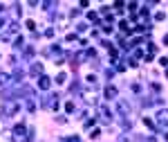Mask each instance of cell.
I'll return each instance as SVG.
<instances>
[{
    "instance_id": "cell-10",
    "label": "cell",
    "mask_w": 168,
    "mask_h": 142,
    "mask_svg": "<svg viewBox=\"0 0 168 142\" xmlns=\"http://www.w3.org/2000/svg\"><path fill=\"white\" fill-rule=\"evenodd\" d=\"M103 95H106V99H114V97H117V88H114V86H106Z\"/></svg>"
},
{
    "instance_id": "cell-22",
    "label": "cell",
    "mask_w": 168,
    "mask_h": 142,
    "mask_svg": "<svg viewBox=\"0 0 168 142\" xmlns=\"http://www.w3.org/2000/svg\"><path fill=\"white\" fill-rule=\"evenodd\" d=\"M150 90H153V93H155V95H157V93H159V90H161V86H159V83H150Z\"/></svg>"
},
{
    "instance_id": "cell-11",
    "label": "cell",
    "mask_w": 168,
    "mask_h": 142,
    "mask_svg": "<svg viewBox=\"0 0 168 142\" xmlns=\"http://www.w3.org/2000/svg\"><path fill=\"white\" fill-rule=\"evenodd\" d=\"M0 142H14V131H0Z\"/></svg>"
},
{
    "instance_id": "cell-15",
    "label": "cell",
    "mask_w": 168,
    "mask_h": 142,
    "mask_svg": "<svg viewBox=\"0 0 168 142\" xmlns=\"http://www.w3.org/2000/svg\"><path fill=\"white\" fill-rule=\"evenodd\" d=\"M25 133H27L25 124H16V126H14V135H25Z\"/></svg>"
},
{
    "instance_id": "cell-30",
    "label": "cell",
    "mask_w": 168,
    "mask_h": 142,
    "mask_svg": "<svg viewBox=\"0 0 168 142\" xmlns=\"http://www.w3.org/2000/svg\"><path fill=\"white\" fill-rule=\"evenodd\" d=\"M65 142H81V140H79V138H76V135H72V138H67V140H65Z\"/></svg>"
},
{
    "instance_id": "cell-27",
    "label": "cell",
    "mask_w": 168,
    "mask_h": 142,
    "mask_svg": "<svg viewBox=\"0 0 168 142\" xmlns=\"http://www.w3.org/2000/svg\"><path fill=\"white\" fill-rule=\"evenodd\" d=\"M90 135H92V140H96V138H99V135H101V131H99V129H96V131H92Z\"/></svg>"
},
{
    "instance_id": "cell-2",
    "label": "cell",
    "mask_w": 168,
    "mask_h": 142,
    "mask_svg": "<svg viewBox=\"0 0 168 142\" xmlns=\"http://www.w3.org/2000/svg\"><path fill=\"white\" fill-rule=\"evenodd\" d=\"M81 97L88 106H96L99 108V97H96V88L94 90H81Z\"/></svg>"
},
{
    "instance_id": "cell-29",
    "label": "cell",
    "mask_w": 168,
    "mask_h": 142,
    "mask_svg": "<svg viewBox=\"0 0 168 142\" xmlns=\"http://www.w3.org/2000/svg\"><path fill=\"white\" fill-rule=\"evenodd\" d=\"M88 81H90V83H94V81H96V75H94V72H92V75H88Z\"/></svg>"
},
{
    "instance_id": "cell-31",
    "label": "cell",
    "mask_w": 168,
    "mask_h": 142,
    "mask_svg": "<svg viewBox=\"0 0 168 142\" xmlns=\"http://www.w3.org/2000/svg\"><path fill=\"white\" fill-rule=\"evenodd\" d=\"M5 25H7V20H5V18H0V27H5Z\"/></svg>"
},
{
    "instance_id": "cell-7",
    "label": "cell",
    "mask_w": 168,
    "mask_h": 142,
    "mask_svg": "<svg viewBox=\"0 0 168 142\" xmlns=\"http://www.w3.org/2000/svg\"><path fill=\"white\" fill-rule=\"evenodd\" d=\"M49 83H52V79H49L47 75H43V77H38V88H40V90H43V93H45V90H47V88H49Z\"/></svg>"
},
{
    "instance_id": "cell-12",
    "label": "cell",
    "mask_w": 168,
    "mask_h": 142,
    "mask_svg": "<svg viewBox=\"0 0 168 142\" xmlns=\"http://www.w3.org/2000/svg\"><path fill=\"white\" fill-rule=\"evenodd\" d=\"M11 79H14V75H11V72H0V86H7Z\"/></svg>"
},
{
    "instance_id": "cell-33",
    "label": "cell",
    "mask_w": 168,
    "mask_h": 142,
    "mask_svg": "<svg viewBox=\"0 0 168 142\" xmlns=\"http://www.w3.org/2000/svg\"><path fill=\"white\" fill-rule=\"evenodd\" d=\"M0 11H5V5H2V2H0Z\"/></svg>"
},
{
    "instance_id": "cell-16",
    "label": "cell",
    "mask_w": 168,
    "mask_h": 142,
    "mask_svg": "<svg viewBox=\"0 0 168 142\" xmlns=\"http://www.w3.org/2000/svg\"><path fill=\"white\" fill-rule=\"evenodd\" d=\"M54 81L59 83V86H63V83L67 81V75H65V72H59V75H56V79H54Z\"/></svg>"
},
{
    "instance_id": "cell-17",
    "label": "cell",
    "mask_w": 168,
    "mask_h": 142,
    "mask_svg": "<svg viewBox=\"0 0 168 142\" xmlns=\"http://www.w3.org/2000/svg\"><path fill=\"white\" fill-rule=\"evenodd\" d=\"M65 111H67V113H76V104H74V101H67V104H65Z\"/></svg>"
},
{
    "instance_id": "cell-23",
    "label": "cell",
    "mask_w": 168,
    "mask_h": 142,
    "mask_svg": "<svg viewBox=\"0 0 168 142\" xmlns=\"http://www.w3.org/2000/svg\"><path fill=\"white\" fill-rule=\"evenodd\" d=\"M130 90H132V93H141V86H139V83H132V86H130Z\"/></svg>"
},
{
    "instance_id": "cell-26",
    "label": "cell",
    "mask_w": 168,
    "mask_h": 142,
    "mask_svg": "<svg viewBox=\"0 0 168 142\" xmlns=\"http://www.w3.org/2000/svg\"><path fill=\"white\" fill-rule=\"evenodd\" d=\"M56 122H59V124H65L67 117H65V115H59V117H56Z\"/></svg>"
},
{
    "instance_id": "cell-3",
    "label": "cell",
    "mask_w": 168,
    "mask_h": 142,
    "mask_svg": "<svg viewBox=\"0 0 168 142\" xmlns=\"http://www.w3.org/2000/svg\"><path fill=\"white\" fill-rule=\"evenodd\" d=\"M114 111H117L121 117H130V106H128V101H126V99H119V101H117V108H114Z\"/></svg>"
},
{
    "instance_id": "cell-5",
    "label": "cell",
    "mask_w": 168,
    "mask_h": 142,
    "mask_svg": "<svg viewBox=\"0 0 168 142\" xmlns=\"http://www.w3.org/2000/svg\"><path fill=\"white\" fill-rule=\"evenodd\" d=\"M96 111H99V115H101V117H103L106 122H112V111H110L108 106H99Z\"/></svg>"
},
{
    "instance_id": "cell-20",
    "label": "cell",
    "mask_w": 168,
    "mask_h": 142,
    "mask_svg": "<svg viewBox=\"0 0 168 142\" xmlns=\"http://www.w3.org/2000/svg\"><path fill=\"white\" fill-rule=\"evenodd\" d=\"M11 11H14V18H20V5H14Z\"/></svg>"
},
{
    "instance_id": "cell-13",
    "label": "cell",
    "mask_w": 168,
    "mask_h": 142,
    "mask_svg": "<svg viewBox=\"0 0 168 142\" xmlns=\"http://www.w3.org/2000/svg\"><path fill=\"white\" fill-rule=\"evenodd\" d=\"M34 54H36V50H34V45H27V48L22 50V56H25V59H34Z\"/></svg>"
},
{
    "instance_id": "cell-14",
    "label": "cell",
    "mask_w": 168,
    "mask_h": 142,
    "mask_svg": "<svg viewBox=\"0 0 168 142\" xmlns=\"http://www.w3.org/2000/svg\"><path fill=\"white\" fill-rule=\"evenodd\" d=\"M25 106H27V111H29V113L36 111V101H34V97H25Z\"/></svg>"
},
{
    "instance_id": "cell-8",
    "label": "cell",
    "mask_w": 168,
    "mask_h": 142,
    "mask_svg": "<svg viewBox=\"0 0 168 142\" xmlns=\"http://www.w3.org/2000/svg\"><path fill=\"white\" fill-rule=\"evenodd\" d=\"M45 104H47V108H52V111H56V108H59V95H49V97H47V101H45Z\"/></svg>"
},
{
    "instance_id": "cell-4",
    "label": "cell",
    "mask_w": 168,
    "mask_h": 142,
    "mask_svg": "<svg viewBox=\"0 0 168 142\" xmlns=\"http://www.w3.org/2000/svg\"><path fill=\"white\" fill-rule=\"evenodd\" d=\"M16 32H18V25H16V23H11V25L7 27V32H5L0 38H2L5 43H9V41H14V34H16Z\"/></svg>"
},
{
    "instance_id": "cell-25",
    "label": "cell",
    "mask_w": 168,
    "mask_h": 142,
    "mask_svg": "<svg viewBox=\"0 0 168 142\" xmlns=\"http://www.w3.org/2000/svg\"><path fill=\"white\" fill-rule=\"evenodd\" d=\"M94 124H96V120H88V122L83 124V126H85V129H92V126H94Z\"/></svg>"
},
{
    "instance_id": "cell-24",
    "label": "cell",
    "mask_w": 168,
    "mask_h": 142,
    "mask_svg": "<svg viewBox=\"0 0 168 142\" xmlns=\"http://www.w3.org/2000/svg\"><path fill=\"white\" fill-rule=\"evenodd\" d=\"M45 36H47V38H54V30H52V27H47V30H45Z\"/></svg>"
},
{
    "instance_id": "cell-32",
    "label": "cell",
    "mask_w": 168,
    "mask_h": 142,
    "mask_svg": "<svg viewBox=\"0 0 168 142\" xmlns=\"http://www.w3.org/2000/svg\"><path fill=\"white\" fill-rule=\"evenodd\" d=\"M164 43H166V45H168V34H166V36H164Z\"/></svg>"
},
{
    "instance_id": "cell-28",
    "label": "cell",
    "mask_w": 168,
    "mask_h": 142,
    "mask_svg": "<svg viewBox=\"0 0 168 142\" xmlns=\"http://www.w3.org/2000/svg\"><path fill=\"white\" fill-rule=\"evenodd\" d=\"M79 90H81V88H79V81H74V83H72V93H79Z\"/></svg>"
},
{
    "instance_id": "cell-9",
    "label": "cell",
    "mask_w": 168,
    "mask_h": 142,
    "mask_svg": "<svg viewBox=\"0 0 168 142\" xmlns=\"http://www.w3.org/2000/svg\"><path fill=\"white\" fill-rule=\"evenodd\" d=\"M157 122L164 124V126H168V108H161V111L157 113Z\"/></svg>"
},
{
    "instance_id": "cell-19",
    "label": "cell",
    "mask_w": 168,
    "mask_h": 142,
    "mask_svg": "<svg viewBox=\"0 0 168 142\" xmlns=\"http://www.w3.org/2000/svg\"><path fill=\"white\" fill-rule=\"evenodd\" d=\"M132 140H135V135H130V133H126V135L119 138V142H132Z\"/></svg>"
},
{
    "instance_id": "cell-21",
    "label": "cell",
    "mask_w": 168,
    "mask_h": 142,
    "mask_svg": "<svg viewBox=\"0 0 168 142\" xmlns=\"http://www.w3.org/2000/svg\"><path fill=\"white\" fill-rule=\"evenodd\" d=\"M143 124H146L148 129H157V124H155L153 120H150V117H146V120H143Z\"/></svg>"
},
{
    "instance_id": "cell-18",
    "label": "cell",
    "mask_w": 168,
    "mask_h": 142,
    "mask_svg": "<svg viewBox=\"0 0 168 142\" xmlns=\"http://www.w3.org/2000/svg\"><path fill=\"white\" fill-rule=\"evenodd\" d=\"M88 20H94L96 25L101 23V20H99V16H96V11H90V14H88Z\"/></svg>"
},
{
    "instance_id": "cell-34",
    "label": "cell",
    "mask_w": 168,
    "mask_h": 142,
    "mask_svg": "<svg viewBox=\"0 0 168 142\" xmlns=\"http://www.w3.org/2000/svg\"><path fill=\"white\" fill-rule=\"evenodd\" d=\"M22 142H32V140H29V138H25V140H22Z\"/></svg>"
},
{
    "instance_id": "cell-1",
    "label": "cell",
    "mask_w": 168,
    "mask_h": 142,
    "mask_svg": "<svg viewBox=\"0 0 168 142\" xmlns=\"http://www.w3.org/2000/svg\"><path fill=\"white\" fill-rule=\"evenodd\" d=\"M20 111V106H18V101H14V99H9L7 104H2V108H0V115L2 117H14L16 113Z\"/></svg>"
},
{
    "instance_id": "cell-6",
    "label": "cell",
    "mask_w": 168,
    "mask_h": 142,
    "mask_svg": "<svg viewBox=\"0 0 168 142\" xmlns=\"http://www.w3.org/2000/svg\"><path fill=\"white\" fill-rule=\"evenodd\" d=\"M29 72L36 77H43V63H38V61H34V63L29 66Z\"/></svg>"
}]
</instances>
